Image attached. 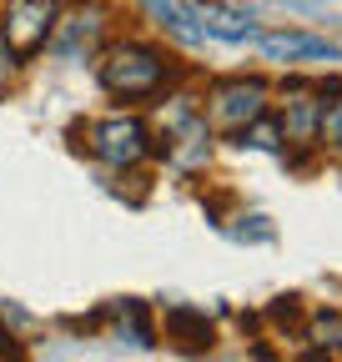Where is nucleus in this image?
Wrapping results in <instances>:
<instances>
[{"label":"nucleus","instance_id":"1","mask_svg":"<svg viewBox=\"0 0 342 362\" xmlns=\"http://www.w3.org/2000/svg\"><path fill=\"white\" fill-rule=\"evenodd\" d=\"M166 56L151 51V45L141 40H126V45H111L106 61H101V86L111 90V96H151V90H161L166 81Z\"/></svg>","mask_w":342,"mask_h":362},{"label":"nucleus","instance_id":"2","mask_svg":"<svg viewBox=\"0 0 342 362\" xmlns=\"http://www.w3.org/2000/svg\"><path fill=\"white\" fill-rule=\"evenodd\" d=\"M56 30V6L51 0H6V21H0V40L16 56H35Z\"/></svg>","mask_w":342,"mask_h":362},{"label":"nucleus","instance_id":"3","mask_svg":"<svg viewBox=\"0 0 342 362\" xmlns=\"http://www.w3.org/2000/svg\"><path fill=\"white\" fill-rule=\"evenodd\" d=\"M91 151H96L106 166L126 171V166H136V161L151 151V141H146V126H141L136 116H106V121L91 126Z\"/></svg>","mask_w":342,"mask_h":362},{"label":"nucleus","instance_id":"4","mask_svg":"<svg viewBox=\"0 0 342 362\" xmlns=\"http://www.w3.org/2000/svg\"><path fill=\"white\" fill-rule=\"evenodd\" d=\"M262 101H267L262 81H227V86H217V96H211V116L222 126H247V121L262 116Z\"/></svg>","mask_w":342,"mask_h":362},{"label":"nucleus","instance_id":"5","mask_svg":"<svg viewBox=\"0 0 342 362\" xmlns=\"http://www.w3.org/2000/svg\"><path fill=\"white\" fill-rule=\"evenodd\" d=\"M256 45H262V56H272V61H342V51L332 40L302 35V30H267V35H256Z\"/></svg>","mask_w":342,"mask_h":362},{"label":"nucleus","instance_id":"6","mask_svg":"<svg viewBox=\"0 0 342 362\" xmlns=\"http://www.w3.org/2000/svg\"><path fill=\"white\" fill-rule=\"evenodd\" d=\"M187 16H196V30L217 35V40H252L256 35V25L242 11L222 6V0H196V6H187Z\"/></svg>","mask_w":342,"mask_h":362},{"label":"nucleus","instance_id":"7","mask_svg":"<svg viewBox=\"0 0 342 362\" xmlns=\"http://www.w3.org/2000/svg\"><path fill=\"white\" fill-rule=\"evenodd\" d=\"M166 332L177 337V347H187V352L211 347V322H206L201 312H191V307H171L166 312Z\"/></svg>","mask_w":342,"mask_h":362},{"label":"nucleus","instance_id":"8","mask_svg":"<svg viewBox=\"0 0 342 362\" xmlns=\"http://www.w3.org/2000/svg\"><path fill=\"white\" fill-rule=\"evenodd\" d=\"M317 116H322V101L292 96V101H287V141H307V136L317 131Z\"/></svg>","mask_w":342,"mask_h":362},{"label":"nucleus","instance_id":"9","mask_svg":"<svg viewBox=\"0 0 342 362\" xmlns=\"http://www.w3.org/2000/svg\"><path fill=\"white\" fill-rule=\"evenodd\" d=\"M116 322H121V332H131V342H136V347H151V342H156L141 302H121V307H116Z\"/></svg>","mask_w":342,"mask_h":362},{"label":"nucleus","instance_id":"10","mask_svg":"<svg viewBox=\"0 0 342 362\" xmlns=\"http://www.w3.org/2000/svg\"><path fill=\"white\" fill-rule=\"evenodd\" d=\"M242 146H256V151H277V146H282V131H277L272 121H262V116H256V121H247V126H242Z\"/></svg>","mask_w":342,"mask_h":362},{"label":"nucleus","instance_id":"11","mask_svg":"<svg viewBox=\"0 0 342 362\" xmlns=\"http://www.w3.org/2000/svg\"><path fill=\"white\" fill-rule=\"evenodd\" d=\"M317 131H322V141L327 146H342V101H322V116H317Z\"/></svg>","mask_w":342,"mask_h":362}]
</instances>
